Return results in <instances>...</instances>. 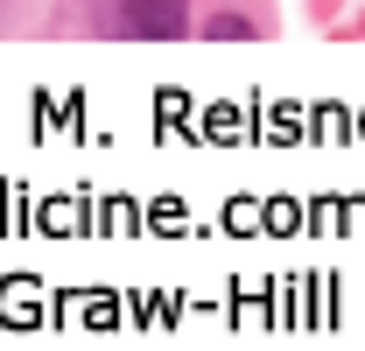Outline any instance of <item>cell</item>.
I'll list each match as a JSON object with an SVG mask.
<instances>
[{
  "mask_svg": "<svg viewBox=\"0 0 365 351\" xmlns=\"http://www.w3.org/2000/svg\"><path fill=\"white\" fill-rule=\"evenodd\" d=\"M204 36H211V43H253V36H260V21H253L246 7H218V14L204 21Z\"/></svg>",
  "mask_w": 365,
  "mask_h": 351,
  "instance_id": "2",
  "label": "cell"
},
{
  "mask_svg": "<svg viewBox=\"0 0 365 351\" xmlns=\"http://www.w3.org/2000/svg\"><path fill=\"white\" fill-rule=\"evenodd\" d=\"M120 36L176 43V36H190V0H120Z\"/></svg>",
  "mask_w": 365,
  "mask_h": 351,
  "instance_id": "1",
  "label": "cell"
}]
</instances>
